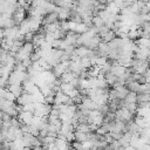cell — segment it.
I'll list each match as a JSON object with an SVG mask.
<instances>
[{
  "label": "cell",
  "mask_w": 150,
  "mask_h": 150,
  "mask_svg": "<svg viewBox=\"0 0 150 150\" xmlns=\"http://www.w3.org/2000/svg\"><path fill=\"white\" fill-rule=\"evenodd\" d=\"M115 120L121 121L123 123H128L130 121H134V114H131L130 111H128L127 109H120L115 111Z\"/></svg>",
  "instance_id": "obj_1"
},
{
  "label": "cell",
  "mask_w": 150,
  "mask_h": 150,
  "mask_svg": "<svg viewBox=\"0 0 150 150\" xmlns=\"http://www.w3.org/2000/svg\"><path fill=\"white\" fill-rule=\"evenodd\" d=\"M100 43H101V39H100L98 35H96V36L89 39V40L83 45V47H86V48L89 49V50H96Z\"/></svg>",
  "instance_id": "obj_2"
},
{
  "label": "cell",
  "mask_w": 150,
  "mask_h": 150,
  "mask_svg": "<svg viewBox=\"0 0 150 150\" xmlns=\"http://www.w3.org/2000/svg\"><path fill=\"white\" fill-rule=\"evenodd\" d=\"M18 118H19V121H20L22 124L29 125L30 122H32V118H33V112H29V111H21V112L18 114Z\"/></svg>",
  "instance_id": "obj_3"
},
{
  "label": "cell",
  "mask_w": 150,
  "mask_h": 150,
  "mask_svg": "<svg viewBox=\"0 0 150 150\" xmlns=\"http://www.w3.org/2000/svg\"><path fill=\"white\" fill-rule=\"evenodd\" d=\"M57 14L56 13H49L45 16H42V20H41V25L42 26H47V25H52V23H55L57 22Z\"/></svg>",
  "instance_id": "obj_4"
},
{
  "label": "cell",
  "mask_w": 150,
  "mask_h": 150,
  "mask_svg": "<svg viewBox=\"0 0 150 150\" xmlns=\"http://www.w3.org/2000/svg\"><path fill=\"white\" fill-rule=\"evenodd\" d=\"M16 102H18V104L19 105H25V104H27V103H32L33 102V96L30 95V94H28V93H22L21 94V96H19L18 98H16Z\"/></svg>",
  "instance_id": "obj_5"
},
{
  "label": "cell",
  "mask_w": 150,
  "mask_h": 150,
  "mask_svg": "<svg viewBox=\"0 0 150 150\" xmlns=\"http://www.w3.org/2000/svg\"><path fill=\"white\" fill-rule=\"evenodd\" d=\"M115 90V96H116V100L118 101H123L125 98V96L128 95V89L125 88V86H121V87H117L114 89Z\"/></svg>",
  "instance_id": "obj_6"
},
{
  "label": "cell",
  "mask_w": 150,
  "mask_h": 150,
  "mask_svg": "<svg viewBox=\"0 0 150 150\" xmlns=\"http://www.w3.org/2000/svg\"><path fill=\"white\" fill-rule=\"evenodd\" d=\"M98 36H100V39H101V42H103V43H109L110 41H112V40L116 38L114 30H108L107 33H104V34H102V35H98Z\"/></svg>",
  "instance_id": "obj_7"
},
{
  "label": "cell",
  "mask_w": 150,
  "mask_h": 150,
  "mask_svg": "<svg viewBox=\"0 0 150 150\" xmlns=\"http://www.w3.org/2000/svg\"><path fill=\"white\" fill-rule=\"evenodd\" d=\"M149 100H150L149 93H138V94H136V103L149 102Z\"/></svg>",
  "instance_id": "obj_8"
},
{
  "label": "cell",
  "mask_w": 150,
  "mask_h": 150,
  "mask_svg": "<svg viewBox=\"0 0 150 150\" xmlns=\"http://www.w3.org/2000/svg\"><path fill=\"white\" fill-rule=\"evenodd\" d=\"M87 135H88V134L74 131V141H75V142H79V143H83V142L87 141Z\"/></svg>",
  "instance_id": "obj_9"
},
{
  "label": "cell",
  "mask_w": 150,
  "mask_h": 150,
  "mask_svg": "<svg viewBox=\"0 0 150 150\" xmlns=\"http://www.w3.org/2000/svg\"><path fill=\"white\" fill-rule=\"evenodd\" d=\"M74 77H75V76H74L73 73H70V71H66V73H63V74L61 75L60 80H61L62 83H69Z\"/></svg>",
  "instance_id": "obj_10"
},
{
  "label": "cell",
  "mask_w": 150,
  "mask_h": 150,
  "mask_svg": "<svg viewBox=\"0 0 150 150\" xmlns=\"http://www.w3.org/2000/svg\"><path fill=\"white\" fill-rule=\"evenodd\" d=\"M87 52H88V49L86 48V47H83V46H80V47H76L75 48V52H74V54H76L80 59H82V57H86V55H87Z\"/></svg>",
  "instance_id": "obj_11"
},
{
  "label": "cell",
  "mask_w": 150,
  "mask_h": 150,
  "mask_svg": "<svg viewBox=\"0 0 150 150\" xmlns=\"http://www.w3.org/2000/svg\"><path fill=\"white\" fill-rule=\"evenodd\" d=\"M75 131H79V132H83V134H90V129H89V125L87 123H81L76 127Z\"/></svg>",
  "instance_id": "obj_12"
},
{
  "label": "cell",
  "mask_w": 150,
  "mask_h": 150,
  "mask_svg": "<svg viewBox=\"0 0 150 150\" xmlns=\"http://www.w3.org/2000/svg\"><path fill=\"white\" fill-rule=\"evenodd\" d=\"M91 22H93V27H95V28H100V27L104 26V21L100 16H97V15L96 16H93Z\"/></svg>",
  "instance_id": "obj_13"
},
{
  "label": "cell",
  "mask_w": 150,
  "mask_h": 150,
  "mask_svg": "<svg viewBox=\"0 0 150 150\" xmlns=\"http://www.w3.org/2000/svg\"><path fill=\"white\" fill-rule=\"evenodd\" d=\"M73 89H75V88H73L69 83H62V84L60 86V90H61V93H63V94H66V95H68Z\"/></svg>",
  "instance_id": "obj_14"
},
{
  "label": "cell",
  "mask_w": 150,
  "mask_h": 150,
  "mask_svg": "<svg viewBox=\"0 0 150 150\" xmlns=\"http://www.w3.org/2000/svg\"><path fill=\"white\" fill-rule=\"evenodd\" d=\"M123 103H136V94L129 91L125 98L123 100Z\"/></svg>",
  "instance_id": "obj_15"
},
{
  "label": "cell",
  "mask_w": 150,
  "mask_h": 150,
  "mask_svg": "<svg viewBox=\"0 0 150 150\" xmlns=\"http://www.w3.org/2000/svg\"><path fill=\"white\" fill-rule=\"evenodd\" d=\"M80 64H81V67H82L83 69H86V70L91 67V62H90V60H89L88 57H82V59H80Z\"/></svg>",
  "instance_id": "obj_16"
},
{
  "label": "cell",
  "mask_w": 150,
  "mask_h": 150,
  "mask_svg": "<svg viewBox=\"0 0 150 150\" xmlns=\"http://www.w3.org/2000/svg\"><path fill=\"white\" fill-rule=\"evenodd\" d=\"M136 112L138 117H149V108H137Z\"/></svg>",
  "instance_id": "obj_17"
},
{
  "label": "cell",
  "mask_w": 150,
  "mask_h": 150,
  "mask_svg": "<svg viewBox=\"0 0 150 150\" xmlns=\"http://www.w3.org/2000/svg\"><path fill=\"white\" fill-rule=\"evenodd\" d=\"M34 110H35V104H34L33 102L22 105V111H29V112H33Z\"/></svg>",
  "instance_id": "obj_18"
},
{
  "label": "cell",
  "mask_w": 150,
  "mask_h": 150,
  "mask_svg": "<svg viewBox=\"0 0 150 150\" xmlns=\"http://www.w3.org/2000/svg\"><path fill=\"white\" fill-rule=\"evenodd\" d=\"M34 34H35V33H33V32H28V33H26V34L23 35V41H25V42H30V43H32V40H33V38H34Z\"/></svg>",
  "instance_id": "obj_19"
},
{
  "label": "cell",
  "mask_w": 150,
  "mask_h": 150,
  "mask_svg": "<svg viewBox=\"0 0 150 150\" xmlns=\"http://www.w3.org/2000/svg\"><path fill=\"white\" fill-rule=\"evenodd\" d=\"M5 100H7V101H9V102H14L16 98L14 97V95H13L11 91L7 90V93H6V95H5Z\"/></svg>",
  "instance_id": "obj_20"
},
{
  "label": "cell",
  "mask_w": 150,
  "mask_h": 150,
  "mask_svg": "<svg viewBox=\"0 0 150 150\" xmlns=\"http://www.w3.org/2000/svg\"><path fill=\"white\" fill-rule=\"evenodd\" d=\"M124 150H136V149H135V148H132L131 145H128V146H125V148H124Z\"/></svg>",
  "instance_id": "obj_21"
},
{
  "label": "cell",
  "mask_w": 150,
  "mask_h": 150,
  "mask_svg": "<svg viewBox=\"0 0 150 150\" xmlns=\"http://www.w3.org/2000/svg\"><path fill=\"white\" fill-rule=\"evenodd\" d=\"M32 150H45L42 146H36V148H33Z\"/></svg>",
  "instance_id": "obj_22"
}]
</instances>
